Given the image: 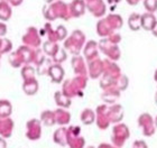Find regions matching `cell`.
Returning <instances> with one entry per match:
<instances>
[{
    "mask_svg": "<svg viewBox=\"0 0 157 148\" xmlns=\"http://www.w3.org/2000/svg\"><path fill=\"white\" fill-rule=\"evenodd\" d=\"M35 56H36V51H34L32 47L24 45L9 56V63L13 67L28 65L29 63L35 61Z\"/></svg>",
    "mask_w": 157,
    "mask_h": 148,
    "instance_id": "obj_1",
    "label": "cell"
},
{
    "mask_svg": "<svg viewBox=\"0 0 157 148\" xmlns=\"http://www.w3.org/2000/svg\"><path fill=\"white\" fill-rule=\"evenodd\" d=\"M122 26V19L118 15H110L105 19L100 20L97 25V32L100 36L108 37L113 34L116 29Z\"/></svg>",
    "mask_w": 157,
    "mask_h": 148,
    "instance_id": "obj_2",
    "label": "cell"
},
{
    "mask_svg": "<svg viewBox=\"0 0 157 148\" xmlns=\"http://www.w3.org/2000/svg\"><path fill=\"white\" fill-rule=\"evenodd\" d=\"M44 17L48 20H55L56 18H63L67 20L71 17L69 6L62 1H55L51 3L48 7L44 8Z\"/></svg>",
    "mask_w": 157,
    "mask_h": 148,
    "instance_id": "obj_3",
    "label": "cell"
},
{
    "mask_svg": "<svg viewBox=\"0 0 157 148\" xmlns=\"http://www.w3.org/2000/svg\"><path fill=\"white\" fill-rule=\"evenodd\" d=\"M86 75H76L74 79L67 80L63 84L62 92L70 99L82 94V90L86 86Z\"/></svg>",
    "mask_w": 157,
    "mask_h": 148,
    "instance_id": "obj_4",
    "label": "cell"
},
{
    "mask_svg": "<svg viewBox=\"0 0 157 148\" xmlns=\"http://www.w3.org/2000/svg\"><path fill=\"white\" fill-rule=\"evenodd\" d=\"M85 42V35L82 33L81 30H75L73 32L72 35L67 37L64 42V47H65L70 53H72L73 55H78L81 52L82 47L84 45Z\"/></svg>",
    "mask_w": 157,
    "mask_h": 148,
    "instance_id": "obj_5",
    "label": "cell"
},
{
    "mask_svg": "<svg viewBox=\"0 0 157 148\" xmlns=\"http://www.w3.org/2000/svg\"><path fill=\"white\" fill-rule=\"evenodd\" d=\"M130 136V131L128 127L124 123H116L115 127L112 128V137L111 142L116 147H122L124 144L126 142L128 138Z\"/></svg>",
    "mask_w": 157,
    "mask_h": 148,
    "instance_id": "obj_6",
    "label": "cell"
},
{
    "mask_svg": "<svg viewBox=\"0 0 157 148\" xmlns=\"http://www.w3.org/2000/svg\"><path fill=\"white\" fill-rule=\"evenodd\" d=\"M67 145L70 148H84L85 139L81 136V128L78 126L67 128Z\"/></svg>",
    "mask_w": 157,
    "mask_h": 148,
    "instance_id": "obj_7",
    "label": "cell"
},
{
    "mask_svg": "<svg viewBox=\"0 0 157 148\" xmlns=\"http://www.w3.org/2000/svg\"><path fill=\"white\" fill-rule=\"evenodd\" d=\"M117 44L118 43L112 42L109 38H105L98 44V46L101 49V52L108 56L111 61H117V59H120V49L117 46Z\"/></svg>",
    "mask_w": 157,
    "mask_h": 148,
    "instance_id": "obj_8",
    "label": "cell"
},
{
    "mask_svg": "<svg viewBox=\"0 0 157 148\" xmlns=\"http://www.w3.org/2000/svg\"><path fill=\"white\" fill-rule=\"evenodd\" d=\"M138 126L141 128L143 134L146 137H151L155 134V120L149 113H143L138 118Z\"/></svg>",
    "mask_w": 157,
    "mask_h": 148,
    "instance_id": "obj_9",
    "label": "cell"
},
{
    "mask_svg": "<svg viewBox=\"0 0 157 148\" xmlns=\"http://www.w3.org/2000/svg\"><path fill=\"white\" fill-rule=\"evenodd\" d=\"M23 43L24 45L32 47V48H38L40 45V36L38 35L36 28L29 27L26 30L25 35L23 36Z\"/></svg>",
    "mask_w": 157,
    "mask_h": 148,
    "instance_id": "obj_10",
    "label": "cell"
},
{
    "mask_svg": "<svg viewBox=\"0 0 157 148\" xmlns=\"http://www.w3.org/2000/svg\"><path fill=\"white\" fill-rule=\"evenodd\" d=\"M42 135V125L40 120L32 119L26 125V137L30 140H37Z\"/></svg>",
    "mask_w": 157,
    "mask_h": 148,
    "instance_id": "obj_11",
    "label": "cell"
},
{
    "mask_svg": "<svg viewBox=\"0 0 157 148\" xmlns=\"http://www.w3.org/2000/svg\"><path fill=\"white\" fill-rule=\"evenodd\" d=\"M95 121L100 129H107L110 126V119L108 115V107L105 104L99 105L97 108V113H95Z\"/></svg>",
    "mask_w": 157,
    "mask_h": 148,
    "instance_id": "obj_12",
    "label": "cell"
},
{
    "mask_svg": "<svg viewBox=\"0 0 157 148\" xmlns=\"http://www.w3.org/2000/svg\"><path fill=\"white\" fill-rule=\"evenodd\" d=\"M46 30L48 32V40L49 42H53V43H56L59 40H63L66 38V35H67V32L63 26H59L57 29L53 30L51 29V26L49 24L46 25Z\"/></svg>",
    "mask_w": 157,
    "mask_h": 148,
    "instance_id": "obj_13",
    "label": "cell"
},
{
    "mask_svg": "<svg viewBox=\"0 0 157 148\" xmlns=\"http://www.w3.org/2000/svg\"><path fill=\"white\" fill-rule=\"evenodd\" d=\"M103 73V61L100 59H94L89 61V75L92 79H97Z\"/></svg>",
    "mask_w": 157,
    "mask_h": 148,
    "instance_id": "obj_14",
    "label": "cell"
},
{
    "mask_svg": "<svg viewBox=\"0 0 157 148\" xmlns=\"http://www.w3.org/2000/svg\"><path fill=\"white\" fill-rule=\"evenodd\" d=\"M13 130V121L8 118H1L0 117V137L8 138L11 136Z\"/></svg>",
    "mask_w": 157,
    "mask_h": 148,
    "instance_id": "obj_15",
    "label": "cell"
},
{
    "mask_svg": "<svg viewBox=\"0 0 157 148\" xmlns=\"http://www.w3.org/2000/svg\"><path fill=\"white\" fill-rule=\"evenodd\" d=\"M47 74L51 76L53 82L59 83L62 82L63 76H64V70L59 63H55V64H52V65L48 67V71H47Z\"/></svg>",
    "mask_w": 157,
    "mask_h": 148,
    "instance_id": "obj_16",
    "label": "cell"
},
{
    "mask_svg": "<svg viewBox=\"0 0 157 148\" xmlns=\"http://www.w3.org/2000/svg\"><path fill=\"white\" fill-rule=\"evenodd\" d=\"M108 115L110 122L111 123H118L121 121V119L124 117V110L122 107L119 104H113L110 108H108Z\"/></svg>",
    "mask_w": 157,
    "mask_h": 148,
    "instance_id": "obj_17",
    "label": "cell"
},
{
    "mask_svg": "<svg viewBox=\"0 0 157 148\" xmlns=\"http://www.w3.org/2000/svg\"><path fill=\"white\" fill-rule=\"evenodd\" d=\"M86 6L95 17H100L105 13V5L102 2V0H93L86 2Z\"/></svg>",
    "mask_w": 157,
    "mask_h": 148,
    "instance_id": "obj_18",
    "label": "cell"
},
{
    "mask_svg": "<svg viewBox=\"0 0 157 148\" xmlns=\"http://www.w3.org/2000/svg\"><path fill=\"white\" fill-rule=\"evenodd\" d=\"M72 67L74 70V73L76 75H86V66L84 64V61L80 55H75L72 59Z\"/></svg>",
    "mask_w": 157,
    "mask_h": 148,
    "instance_id": "obj_19",
    "label": "cell"
},
{
    "mask_svg": "<svg viewBox=\"0 0 157 148\" xmlns=\"http://www.w3.org/2000/svg\"><path fill=\"white\" fill-rule=\"evenodd\" d=\"M98 49H99L98 43H95L93 40L86 43V45L84 46V51H83L84 57L88 61H92V59H97L98 57Z\"/></svg>",
    "mask_w": 157,
    "mask_h": 148,
    "instance_id": "obj_20",
    "label": "cell"
},
{
    "mask_svg": "<svg viewBox=\"0 0 157 148\" xmlns=\"http://www.w3.org/2000/svg\"><path fill=\"white\" fill-rule=\"evenodd\" d=\"M85 11V2L83 0H73L70 5V15L71 17H78Z\"/></svg>",
    "mask_w": 157,
    "mask_h": 148,
    "instance_id": "obj_21",
    "label": "cell"
},
{
    "mask_svg": "<svg viewBox=\"0 0 157 148\" xmlns=\"http://www.w3.org/2000/svg\"><path fill=\"white\" fill-rule=\"evenodd\" d=\"M53 140L59 146L67 145V128L66 127H61L54 132L53 135Z\"/></svg>",
    "mask_w": 157,
    "mask_h": 148,
    "instance_id": "obj_22",
    "label": "cell"
},
{
    "mask_svg": "<svg viewBox=\"0 0 157 148\" xmlns=\"http://www.w3.org/2000/svg\"><path fill=\"white\" fill-rule=\"evenodd\" d=\"M23 89L24 92L26 93L27 96H34L35 93H37V91H38V82H37L36 78L24 80Z\"/></svg>",
    "mask_w": 157,
    "mask_h": 148,
    "instance_id": "obj_23",
    "label": "cell"
},
{
    "mask_svg": "<svg viewBox=\"0 0 157 148\" xmlns=\"http://www.w3.org/2000/svg\"><path fill=\"white\" fill-rule=\"evenodd\" d=\"M55 113V122L59 126L69 125L70 120H71V115L69 111H66L64 109H57L54 111Z\"/></svg>",
    "mask_w": 157,
    "mask_h": 148,
    "instance_id": "obj_24",
    "label": "cell"
},
{
    "mask_svg": "<svg viewBox=\"0 0 157 148\" xmlns=\"http://www.w3.org/2000/svg\"><path fill=\"white\" fill-rule=\"evenodd\" d=\"M11 6L7 0H0V20L6 21L11 17Z\"/></svg>",
    "mask_w": 157,
    "mask_h": 148,
    "instance_id": "obj_25",
    "label": "cell"
},
{
    "mask_svg": "<svg viewBox=\"0 0 157 148\" xmlns=\"http://www.w3.org/2000/svg\"><path fill=\"white\" fill-rule=\"evenodd\" d=\"M155 24H156V19L153 16V13H147L141 16V26L144 27V29L151 30L154 28Z\"/></svg>",
    "mask_w": 157,
    "mask_h": 148,
    "instance_id": "obj_26",
    "label": "cell"
},
{
    "mask_svg": "<svg viewBox=\"0 0 157 148\" xmlns=\"http://www.w3.org/2000/svg\"><path fill=\"white\" fill-rule=\"evenodd\" d=\"M54 98H55L56 104L61 107V108H69L71 105V99L69 97H66L63 92H56L54 94Z\"/></svg>",
    "mask_w": 157,
    "mask_h": 148,
    "instance_id": "obj_27",
    "label": "cell"
},
{
    "mask_svg": "<svg viewBox=\"0 0 157 148\" xmlns=\"http://www.w3.org/2000/svg\"><path fill=\"white\" fill-rule=\"evenodd\" d=\"M13 112V105L8 100H0V117L8 118Z\"/></svg>",
    "mask_w": 157,
    "mask_h": 148,
    "instance_id": "obj_28",
    "label": "cell"
},
{
    "mask_svg": "<svg viewBox=\"0 0 157 148\" xmlns=\"http://www.w3.org/2000/svg\"><path fill=\"white\" fill-rule=\"evenodd\" d=\"M40 122H43L45 126H51L55 125V113L54 111H44L42 112V116H40Z\"/></svg>",
    "mask_w": 157,
    "mask_h": 148,
    "instance_id": "obj_29",
    "label": "cell"
},
{
    "mask_svg": "<svg viewBox=\"0 0 157 148\" xmlns=\"http://www.w3.org/2000/svg\"><path fill=\"white\" fill-rule=\"evenodd\" d=\"M81 121L84 125H91L95 121V113L90 109H84L81 113Z\"/></svg>",
    "mask_w": 157,
    "mask_h": 148,
    "instance_id": "obj_30",
    "label": "cell"
},
{
    "mask_svg": "<svg viewBox=\"0 0 157 148\" xmlns=\"http://www.w3.org/2000/svg\"><path fill=\"white\" fill-rule=\"evenodd\" d=\"M128 25H129V27H130L132 30L139 29V27L141 26V16L140 15H137V13H132V15L129 17Z\"/></svg>",
    "mask_w": 157,
    "mask_h": 148,
    "instance_id": "obj_31",
    "label": "cell"
},
{
    "mask_svg": "<svg viewBox=\"0 0 157 148\" xmlns=\"http://www.w3.org/2000/svg\"><path fill=\"white\" fill-rule=\"evenodd\" d=\"M59 49V46L56 43H53V42H46L44 44V52L49 56H54L57 53V51Z\"/></svg>",
    "mask_w": 157,
    "mask_h": 148,
    "instance_id": "obj_32",
    "label": "cell"
},
{
    "mask_svg": "<svg viewBox=\"0 0 157 148\" xmlns=\"http://www.w3.org/2000/svg\"><path fill=\"white\" fill-rule=\"evenodd\" d=\"M11 48H13V43L9 40H7V38L0 37V57L5 53L10 52Z\"/></svg>",
    "mask_w": 157,
    "mask_h": 148,
    "instance_id": "obj_33",
    "label": "cell"
},
{
    "mask_svg": "<svg viewBox=\"0 0 157 148\" xmlns=\"http://www.w3.org/2000/svg\"><path fill=\"white\" fill-rule=\"evenodd\" d=\"M144 6L148 13H155L157 10V0H145Z\"/></svg>",
    "mask_w": 157,
    "mask_h": 148,
    "instance_id": "obj_34",
    "label": "cell"
},
{
    "mask_svg": "<svg viewBox=\"0 0 157 148\" xmlns=\"http://www.w3.org/2000/svg\"><path fill=\"white\" fill-rule=\"evenodd\" d=\"M53 59H54V62L59 63H59H62L63 61H65V59H66V53H65V51L59 47V49L57 51V53H56L55 55L53 56Z\"/></svg>",
    "mask_w": 157,
    "mask_h": 148,
    "instance_id": "obj_35",
    "label": "cell"
},
{
    "mask_svg": "<svg viewBox=\"0 0 157 148\" xmlns=\"http://www.w3.org/2000/svg\"><path fill=\"white\" fill-rule=\"evenodd\" d=\"M132 148H148V146L144 140H136L132 145Z\"/></svg>",
    "mask_w": 157,
    "mask_h": 148,
    "instance_id": "obj_36",
    "label": "cell"
},
{
    "mask_svg": "<svg viewBox=\"0 0 157 148\" xmlns=\"http://www.w3.org/2000/svg\"><path fill=\"white\" fill-rule=\"evenodd\" d=\"M7 33V27L5 24L0 23V37H3Z\"/></svg>",
    "mask_w": 157,
    "mask_h": 148,
    "instance_id": "obj_37",
    "label": "cell"
},
{
    "mask_svg": "<svg viewBox=\"0 0 157 148\" xmlns=\"http://www.w3.org/2000/svg\"><path fill=\"white\" fill-rule=\"evenodd\" d=\"M7 1L9 2V5L11 7L19 6V5H21V2H23V0H7Z\"/></svg>",
    "mask_w": 157,
    "mask_h": 148,
    "instance_id": "obj_38",
    "label": "cell"
},
{
    "mask_svg": "<svg viewBox=\"0 0 157 148\" xmlns=\"http://www.w3.org/2000/svg\"><path fill=\"white\" fill-rule=\"evenodd\" d=\"M98 148H119V147H116L115 145H109V144H101Z\"/></svg>",
    "mask_w": 157,
    "mask_h": 148,
    "instance_id": "obj_39",
    "label": "cell"
},
{
    "mask_svg": "<svg viewBox=\"0 0 157 148\" xmlns=\"http://www.w3.org/2000/svg\"><path fill=\"white\" fill-rule=\"evenodd\" d=\"M0 148H7V142L2 137H0Z\"/></svg>",
    "mask_w": 157,
    "mask_h": 148,
    "instance_id": "obj_40",
    "label": "cell"
},
{
    "mask_svg": "<svg viewBox=\"0 0 157 148\" xmlns=\"http://www.w3.org/2000/svg\"><path fill=\"white\" fill-rule=\"evenodd\" d=\"M151 32H153V34H154L155 36H157V21H156V24H155L154 28L151 29Z\"/></svg>",
    "mask_w": 157,
    "mask_h": 148,
    "instance_id": "obj_41",
    "label": "cell"
},
{
    "mask_svg": "<svg viewBox=\"0 0 157 148\" xmlns=\"http://www.w3.org/2000/svg\"><path fill=\"white\" fill-rule=\"evenodd\" d=\"M127 2L129 3V5H132V6H134V5H136V3L138 2V0H127Z\"/></svg>",
    "mask_w": 157,
    "mask_h": 148,
    "instance_id": "obj_42",
    "label": "cell"
},
{
    "mask_svg": "<svg viewBox=\"0 0 157 148\" xmlns=\"http://www.w3.org/2000/svg\"><path fill=\"white\" fill-rule=\"evenodd\" d=\"M120 0H108V2L109 3H117V2H119Z\"/></svg>",
    "mask_w": 157,
    "mask_h": 148,
    "instance_id": "obj_43",
    "label": "cell"
},
{
    "mask_svg": "<svg viewBox=\"0 0 157 148\" xmlns=\"http://www.w3.org/2000/svg\"><path fill=\"white\" fill-rule=\"evenodd\" d=\"M155 81H157V70H156V72H155Z\"/></svg>",
    "mask_w": 157,
    "mask_h": 148,
    "instance_id": "obj_44",
    "label": "cell"
},
{
    "mask_svg": "<svg viewBox=\"0 0 157 148\" xmlns=\"http://www.w3.org/2000/svg\"><path fill=\"white\" fill-rule=\"evenodd\" d=\"M155 127L157 128V117H156V119H155Z\"/></svg>",
    "mask_w": 157,
    "mask_h": 148,
    "instance_id": "obj_45",
    "label": "cell"
},
{
    "mask_svg": "<svg viewBox=\"0 0 157 148\" xmlns=\"http://www.w3.org/2000/svg\"><path fill=\"white\" fill-rule=\"evenodd\" d=\"M46 2H53V1H54V0H45Z\"/></svg>",
    "mask_w": 157,
    "mask_h": 148,
    "instance_id": "obj_46",
    "label": "cell"
},
{
    "mask_svg": "<svg viewBox=\"0 0 157 148\" xmlns=\"http://www.w3.org/2000/svg\"><path fill=\"white\" fill-rule=\"evenodd\" d=\"M155 101H156V103H157V93H156V96H155Z\"/></svg>",
    "mask_w": 157,
    "mask_h": 148,
    "instance_id": "obj_47",
    "label": "cell"
},
{
    "mask_svg": "<svg viewBox=\"0 0 157 148\" xmlns=\"http://www.w3.org/2000/svg\"><path fill=\"white\" fill-rule=\"evenodd\" d=\"M86 148H94L93 146H89V147H86Z\"/></svg>",
    "mask_w": 157,
    "mask_h": 148,
    "instance_id": "obj_48",
    "label": "cell"
},
{
    "mask_svg": "<svg viewBox=\"0 0 157 148\" xmlns=\"http://www.w3.org/2000/svg\"><path fill=\"white\" fill-rule=\"evenodd\" d=\"M90 1H93V0H86V2H90Z\"/></svg>",
    "mask_w": 157,
    "mask_h": 148,
    "instance_id": "obj_49",
    "label": "cell"
}]
</instances>
